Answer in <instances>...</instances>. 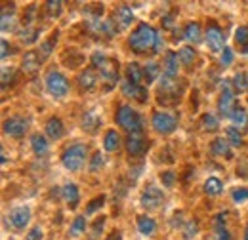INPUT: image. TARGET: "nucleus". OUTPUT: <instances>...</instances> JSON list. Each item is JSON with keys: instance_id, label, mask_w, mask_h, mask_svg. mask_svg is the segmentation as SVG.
<instances>
[{"instance_id": "nucleus-1", "label": "nucleus", "mask_w": 248, "mask_h": 240, "mask_svg": "<svg viewBox=\"0 0 248 240\" xmlns=\"http://www.w3.org/2000/svg\"><path fill=\"white\" fill-rule=\"evenodd\" d=\"M128 44L130 48L136 52V54H147V52H160V46H162V38L160 34L156 32L151 25L147 23H140L136 29L132 30L130 38H128Z\"/></svg>"}, {"instance_id": "nucleus-2", "label": "nucleus", "mask_w": 248, "mask_h": 240, "mask_svg": "<svg viewBox=\"0 0 248 240\" xmlns=\"http://www.w3.org/2000/svg\"><path fill=\"white\" fill-rule=\"evenodd\" d=\"M86 158H88V149H86V145L75 143V145H71L69 149H65V152H63V156H62V162L69 172H78V170L84 166Z\"/></svg>"}, {"instance_id": "nucleus-3", "label": "nucleus", "mask_w": 248, "mask_h": 240, "mask_svg": "<svg viewBox=\"0 0 248 240\" xmlns=\"http://www.w3.org/2000/svg\"><path fill=\"white\" fill-rule=\"evenodd\" d=\"M92 63H93V67L101 73V76H103L107 82L115 84V82L119 80V63L115 60L103 56L101 52H95L92 56Z\"/></svg>"}, {"instance_id": "nucleus-4", "label": "nucleus", "mask_w": 248, "mask_h": 240, "mask_svg": "<svg viewBox=\"0 0 248 240\" xmlns=\"http://www.w3.org/2000/svg\"><path fill=\"white\" fill-rule=\"evenodd\" d=\"M117 124L128 130V134H134V132H141V117L138 111H134L130 105H121L117 109Z\"/></svg>"}, {"instance_id": "nucleus-5", "label": "nucleus", "mask_w": 248, "mask_h": 240, "mask_svg": "<svg viewBox=\"0 0 248 240\" xmlns=\"http://www.w3.org/2000/svg\"><path fill=\"white\" fill-rule=\"evenodd\" d=\"M44 84H46L48 93L52 97H56V99H62V97H65L69 93V80L65 78V75H62L60 71H48Z\"/></svg>"}, {"instance_id": "nucleus-6", "label": "nucleus", "mask_w": 248, "mask_h": 240, "mask_svg": "<svg viewBox=\"0 0 248 240\" xmlns=\"http://www.w3.org/2000/svg\"><path fill=\"white\" fill-rule=\"evenodd\" d=\"M178 97H180V90H178L176 80L170 76H162V80L158 84V101L170 105V103H178L180 101Z\"/></svg>"}, {"instance_id": "nucleus-7", "label": "nucleus", "mask_w": 248, "mask_h": 240, "mask_svg": "<svg viewBox=\"0 0 248 240\" xmlns=\"http://www.w3.org/2000/svg\"><path fill=\"white\" fill-rule=\"evenodd\" d=\"M223 90H221V95H219V101H217V111H219V115L221 117H229L231 119V115H233V111H235V95H233V91H231V82L229 80H223Z\"/></svg>"}, {"instance_id": "nucleus-8", "label": "nucleus", "mask_w": 248, "mask_h": 240, "mask_svg": "<svg viewBox=\"0 0 248 240\" xmlns=\"http://www.w3.org/2000/svg\"><path fill=\"white\" fill-rule=\"evenodd\" d=\"M164 202V193L156 185H147L141 193V206L145 210H156Z\"/></svg>"}, {"instance_id": "nucleus-9", "label": "nucleus", "mask_w": 248, "mask_h": 240, "mask_svg": "<svg viewBox=\"0 0 248 240\" xmlns=\"http://www.w3.org/2000/svg\"><path fill=\"white\" fill-rule=\"evenodd\" d=\"M31 221V210L29 206H16L8 213V223L12 225V229L16 231H23Z\"/></svg>"}, {"instance_id": "nucleus-10", "label": "nucleus", "mask_w": 248, "mask_h": 240, "mask_svg": "<svg viewBox=\"0 0 248 240\" xmlns=\"http://www.w3.org/2000/svg\"><path fill=\"white\" fill-rule=\"evenodd\" d=\"M153 128L158 134H172L178 128V119L168 113H155L153 115Z\"/></svg>"}, {"instance_id": "nucleus-11", "label": "nucleus", "mask_w": 248, "mask_h": 240, "mask_svg": "<svg viewBox=\"0 0 248 240\" xmlns=\"http://www.w3.org/2000/svg\"><path fill=\"white\" fill-rule=\"evenodd\" d=\"M147 141L143 137L141 132H134V134H128L126 137V150L130 156H141L145 150H147Z\"/></svg>"}, {"instance_id": "nucleus-12", "label": "nucleus", "mask_w": 248, "mask_h": 240, "mask_svg": "<svg viewBox=\"0 0 248 240\" xmlns=\"http://www.w3.org/2000/svg\"><path fill=\"white\" fill-rule=\"evenodd\" d=\"M29 128V120L21 119V117H12L4 122V134L10 135V137H21L25 135Z\"/></svg>"}, {"instance_id": "nucleus-13", "label": "nucleus", "mask_w": 248, "mask_h": 240, "mask_svg": "<svg viewBox=\"0 0 248 240\" xmlns=\"http://www.w3.org/2000/svg\"><path fill=\"white\" fill-rule=\"evenodd\" d=\"M206 44L208 48L214 52V54H219L225 50V38H223V30L219 29L217 25H210L206 29Z\"/></svg>"}, {"instance_id": "nucleus-14", "label": "nucleus", "mask_w": 248, "mask_h": 240, "mask_svg": "<svg viewBox=\"0 0 248 240\" xmlns=\"http://www.w3.org/2000/svg\"><path fill=\"white\" fill-rule=\"evenodd\" d=\"M42 65V56L38 52H27L21 61V69L25 75H34Z\"/></svg>"}, {"instance_id": "nucleus-15", "label": "nucleus", "mask_w": 248, "mask_h": 240, "mask_svg": "<svg viewBox=\"0 0 248 240\" xmlns=\"http://www.w3.org/2000/svg\"><path fill=\"white\" fill-rule=\"evenodd\" d=\"M123 93L126 97H132L140 103L147 101V88H143L141 84H132V82H124L123 84Z\"/></svg>"}, {"instance_id": "nucleus-16", "label": "nucleus", "mask_w": 248, "mask_h": 240, "mask_svg": "<svg viewBox=\"0 0 248 240\" xmlns=\"http://www.w3.org/2000/svg\"><path fill=\"white\" fill-rule=\"evenodd\" d=\"M101 126V115L97 113V109H92L88 113H84L82 117V130L88 134H95Z\"/></svg>"}, {"instance_id": "nucleus-17", "label": "nucleus", "mask_w": 248, "mask_h": 240, "mask_svg": "<svg viewBox=\"0 0 248 240\" xmlns=\"http://www.w3.org/2000/svg\"><path fill=\"white\" fill-rule=\"evenodd\" d=\"M44 130H46V135H48L50 139H54V141L62 139L63 134H65L63 122H62V119H58V117H52V119H48L46 126H44Z\"/></svg>"}, {"instance_id": "nucleus-18", "label": "nucleus", "mask_w": 248, "mask_h": 240, "mask_svg": "<svg viewBox=\"0 0 248 240\" xmlns=\"http://www.w3.org/2000/svg\"><path fill=\"white\" fill-rule=\"evenodd\" d=\"M78 86L82 88V90L90 91L95 88V84H97V73H95V69L90 67V69H84L80 75H78Z\"/></svg>"}, {"instance_id": "nucleus-19", "label": "nucleus", "mask_w": 248, "mask_h": 240, "mask_svg": "<svg viewBox=\"0 0 248 240\" xmlns=\"http://www.w3.org/2000/svg\"><path fill=\"white\" fill-rule=\"evenodd\" d=\"M115 19H117V23H119V29H126V27H130L132 25V21H134V14H132V8L130 6H119L117 8V12H115Z\"/></svg>"}, {"instance_id": "nucleus-20", "label": "nucleus", "mask_w": 248, "mask_h": 240, "mask_svg": "<svg viewBox=\"0 0 248 240\" xmlns=\"http://www.w3.org/2000/svg\"><path fill=\"white\" fill-rule=\"evenodd\" d=\"M62 195H63V198H65V202L69 204V208H77V204H78V200H80V193H78V187H77L75 183H67V185L63 187Z\"/></svg>"}, {"instance_id": "nucleus-21", "label": "nucleus", "mask_w": 248, "mask_h": 240, "mask_svg": "<svg viewBox=\"0 0 248 240\" xmlns=\"http://www.w3.org/2000/svg\"><path fill=\"white\" fill-rule=\"evenodd\" d=\"M178 67H180V58L174 52H168L164 58V76L176 78L178 76Z\"/></svg>"}, {"instance_id": "nucleus-22", "label": "nucleus", "mask_w": 248, "mask_h": 240, "mask_svg": "<svg viewBox=\"0 0 248 240\" xmlns=\"http://www.w3.org/2000/svg\"><path fill=\"white\" fill-rule=\"evenodd\" d=\"M210 149H212V152H214L216 156H223V158H231V156H233V150H231L229 141L223 139V137H216V139L212 141Z\"/></svg>"}, {"instance_id": "nucleus-23", "label": "nucleus", "mask_w": 248, "mask_h": 240, "mask_svg": "<svg viewBox=\"0 0 248 240\" xmlns=\"http://www.w3.org/2000/svg\"><path fill=\"white\" fill-rule=\"evenodd\" d=\"M31 147L36 156H44L50 149L48 147V139L44 135H40V134H32L31 135Z\"/></svg>"}, {"instance_id": "nucleus-24", "label": "nucleus", "mask_w": 248, "mask_h": 240, "mask_svg": "<svg viewBox=\"0 0 248 240\" xmlns=\"http://www.w3.org/2000/svg\"><path fill=\"white\" fill-rule=\"evenodd\" d=\"M138 231H140L141 235H145V237H151L156 231L155 221H153L149 215H140V217H138Z\"/></svg>"}, {"instance_id": "nucleus-25", "label": "nucleus", "mask_w": 248, "mask_h": 240, "mask_svg": "<svg viewBox=\"0 0 248 240\" xmlns=\"http://www.w3.org/2000/svg\"><path fill=\"white\" fill-rule=\"evenodd\" d=\"M103 147H105V150H109V152L119 150V147H121V135H119V132H117V130H109V132L105 134Z\"/></svg>"}, {"instance_id": "nucleus-26", "label": "nucleus", "mask_w": 248, "mask_h": 240, "mask_svg": "<svg viewBox=\"0 0 248 240\" xmlns=\"http://www.w3.org/2000/svg\"><path fill=\"white\" fill-rule=\"evenodd\" d=\"M126 76H128V82L140 84V82L143 80V69H141L138 63H128V67H126Z\"/></svg>"}, {"instance_id": "nucleus-27", "label": "nucleus", "mask_w": 248, "mask_h": 240, "mask_svg": "<svg viewBox=\"0 0 248 240\" xmlns=\"http://www.w3.org/2000/svg\"><path fill=\"white\" fill-rule=\"evenodd\" d=\"M231 120H233V124H235V128L239 126V128H247L248 126V113L245 107H241V105H237L235 107V111H233V115H231Z\"/></svg>"}, {"instance_id": "nucleus-28", "label": "nucleus", "mask_w": 248, "mask_h": 240, "mask_svg": "<svg viewBox=\"0 0 248 240\" xmlns=\"http://www.w3.org/2000/svg\"><path fill=\"white\" fill-rule=\"evenodd\" d=\"M184 38L189 42H201V25L195 21L187 23L186 29H184Z\"/></svg>"}, {"instance_id": "nucleus-29", "label": "nucleus", "mask_w": 248, "mask_h": 240, "mask_svg": "<svg viewBox=\"0 0 248 240\" xmlns=\"http://www.w3.org/2000/svg\"><path fill=\"white\" fill-rule=\"evenodd\" d=\"M158 75H160V65L155 63V61H149V63L143 67V78H145V82H147V84L155 82Z\"/></svg>"}, {"instance_id": "nucleus-30", "label": "nucleus", "mask_w": 248, "mask_h": 240, "mask_svg": "<svg viewBox=\"0 0 248 240\" xmlns=\"http://www.w3.org/2000/svg\"><path fill=\"white\" fill-rule=\"evenodd\" d=\"M221 191H223V183L217 180V178H208L206 180V183H204V193L208 196H217V195H221Z\"/></svg>"}, {"instance_id": "nucleus-31", "label": "nucleus", "mask_w": 248, "mask_h": 240, "mask_svg": "<svg viewBox=\"0 0 248 240\" xmlns=\"http://www.w3.org/2000/svg\"><path fill=\"white\" fill-rule=\"evenodd\" d=\"M38 34H40V30L36 29V27H32V25H25V29L19 32V38H21V42H23V44H34V42H36V38H38Z\"/></svg>"}, {"instance_id": "nucleus-32", "label": "nucleus", "mask_w": 248, "mask_h": 240, "mask_svg": "<svg viewBox=\"0 0 248 240\" xmlns=\"http://www.w3.org/2000/svg\"><path fill=\"white\" fill-rule=\"evenodd\" d=\"M84 231H86V217H84V215L75 217V221H73V225H71V231H69V237L77 239V237H80Z\"/></svg>"}, {"instance_id": "nucleus-33", "label": "nucleus", "mask_w": 248, "mask_h": 240, "mask_svg": "<svg viewBox=\"0 0 248 240\" xmlns=\"http://www.w3.org/2000/svg\"><path fill=\"white\" fill-rule=\"evenodd\" d=\"M178 58H180V63H182V65L191 67V65L195 63V60H197V52H195L191 46H186V48H182V50H180Z\"/></svg>"}, {"instance_id": "nucleus-34", "label": "nucleus", "mask_w": 248, "mask_h": 240, "mask_svg": "<svg viewBox=\"0 0 248 240\" xmlns=\"http://www.w3.org/2000/svg\"><path fill=\"white\" fill-rule=\"evenodd\" d=\"M56 42H58V32H52V36H50L46 42H42V44H40V52H38V54H42V61L50 58V54H52V50H54Z\"/></svg>"}, {"instance_id": "nucleus-35", "label": "nucleus", "mask_w": 248, "mask_h": 240, "mask_svg": "<svg viewBox=\"0 0 248 240\" xmlns=\"http://www.w3.org/2000/svg\"><path fill=\"white\" fill-rule=\"evenodd\" d=\"M201 128H202L204 132H216L217 128H219V120H217L214 115L206 113V115H202V119H201Z\"/></svg>"}, {"instance_id": "nucleus-36", "label": "nucleus", "mask_w": 248, "mask_h": 240, "mask_svg": "<svg viewBox=\"0 0 248 240\" xmlns=\"http://www.w3.org/2000/svg\"><path fill=\"white\" fill-rule=\"evenodd\" d=\"M227 141L231 147H241L243 145V135L239 134V130L235 126H229L227 128Z\"/></svg>"}, {"instance_id": "nucleus-37", "label": "nucleus", "mask_w": 248, "mask_h": 240, "mask_svg": "<svg viewBox=\"0 0 248 240\" xmlns=\"http://www.w3.org/2000/svg\"><path fill=\"white\" fill-rule=\"evenodd\" d=\"M16 29V15L14 12L8 15V12L2 10V32H8V30Z\"/></svg>"}, {"instance_id": "nucleus-38", "label": "nucleus", "mask_w": 248, "mask_h": 240, "mask_svg": "<svg viewBox=\"0 0 248 240\" xmlns=\"http://www.w3.org/2000/svg\"><path fill=\"white\" fill-rule=\"evenodd\" d=\"M62 8H63V4L60 0H50V2H46V14H48V17H58V15L62 14Z\"/></svg>"}, {"instance_id": "nucleus-39", "label": "nucleus", "mask_w": 248, "mask_h": 240, "mask_svg": "<svg viewBox=\"0 0 248 240\" xmlns=\"http://www.w3.org/2000/svg\"><path fill=\"white\" fill-rule=\"evenodd\" d=\"M233 88L239 91V93L247 91L248 82H247V75H245V73H237V75H235V78H233Z\"/></svg>"}, {"instance_id": "nucleus-40", "label": "nucleus", "mask_w": 248, "mask_h": 240, "mask_svg": "<svg viewBox=\"0 0 248 240\" xmlns=\"http://www.w3.org/2000/svg\"><path fill=\"white\" fill-rule=\"evenodd\" d=\"M103 204H105V196H103V195H99V196L92 198V200L88 202V208H86V215H92V213H95V211L99 210V208H101Z\"/></svg>"}, {"instance_id": "nucleus-41", "label": "nucleus", "mask_w": 248, "mask_h": 240, "mask_svg": "<svg viewBox=\"0 0 248 240\" xmlns=\"http://www.w3.org/2000/svg\"><path fill=\"white\" fill-rule=\"evenodd\" d=\"M235 42L239 44V46H248V27H239V29L235 30Z\"/></svg>"}, {"instance_id": "nucleus-42", "label": "nucleus", "mask_w": 248, "mask_h": 240, "mask_svg": "<svg viewBox=\"0 0 248 240\" xmlns=\"http://www.w3.org/2000/svg\"><path fill=\"white\" fill-rule=\"evenodd\" d=\"M16 76V69L14 67H2V88H6Z\"/></svg>"}, {"instance_id": "nucleus-43", "label": "nucleus", "mask_w": 248, "mask_h": 240, "mask_svg": "<svg viewBox=\"0 0 248 240\" xmlns=\"http://www.w3.org/2000/svg\"><path fill=\"white\" fill-rule=\"evenodd\" d=\"M103 164H105V158H103V154H101V152H93L92 162H90V170H92V172H97V170H99Z\"/></svg>"}, {"instance_id": "nucleus-44", "label": "nucleus", "mask_w": 248, "mask_h": 240, "mask_svg": "<svg viewBox=\"0 0 248 240\" xmlns=\"http://www.w3.org/2000/svg\"><path fill=\"white\" fill-rule=\"evenodd\" d=\"M197 233H199V225H197V221H187V227H186V231H184V237L189 240V239H193Z\"/></svg>"}, {"instance_id": "nucleus-45", "label": "nucleus", "mask_w": 248, "mask_h": 240, "mask_svg": "<svg viewBox=\"0 0 248 240\" xmlns=\"http://www.w3.org/2000/svg\"><path fill=\"white\" fill-rule=\"evenodd\" d=\"M103 225H105V217H97L95 221H93V227H92V237L90 239L95 240L99 237V231H103Z\"/></svg>"}, {"instance_id": "nucleus-46", "label": "nucleus", "mask_w": 248, "mask_h": 240, "mask_svg": "<svg viewBox=\"0 0 248 240\" xmlns=\"http://www.w3.org/2000/svg\"><path fill=\"white\" fill-rule=\"evenodd\" d=\"M247 198H248L247 187H241V189H235V191H233V200H235V202H245Z\"/></svg>"}, {"instance_id": "nucleus-47", "label": "nucleus", "mask_w": 248, "mask_h": 240, "mask_svg": "<svg viewBox=\"0 0 248 240\" xmlns=\"http://www.w3.org/2000/svg\"><path fill=\"white\" fill-rule=\"evenodd\" d=\"M235 60V54H233V50L231 48H225L223 52H221V65H225V67H229L231 63Z\"/></svg>"}, {"instance_id": "nucleus-48", "label": "nucleus", "mask_w": 248, "mask_h": 240, "mask_svg": "<svg viewBox=\"0 0 248 240\" xmlns=\"http://www.w3.org/2000/svg\"><path fill=\"white\" fill-rule=\"evenodd\" d=\"M42 237H44L42 229H40V227H32L31 231L27 233V237H25V240H42Z\"/></svg>"}, {"instance_id": "nucleus-49", "label": "nucleus", "mask_w": 248, "mask_h": 240, "mask_svg": "<svg viewBox=\"0 0 248 240\" xmlns=\"http://www.w3.org/2000/svg\"><path fill=\"white\" fill-rule=\"evenodd\" d=\"M160 180L164 183V187H172L176 176H174V172H164V174H160Z\"/></svg>"}, {"instance_id": "nucleus-50", "label": "nucleus", "mask_w": 248, "mask_h": 240, "mask_svg": "<svg viewBox=\"0 0 248 240\" xmlns=\"http://www.w3.org/2000/svg\"><path fill=\"white\" fill-rule=\"evenodd\" d=\"M10 52H12V48L8 46V40H2V54H0L2 60H6V58L10 56Z\"/></svg>"}, {"instance_id": "nucleus-51", "label": "nucleus", "mask_w": 248, "mask_h": 240, "mask_svg": "<svg viewBox=\"0 0 248 240\" xmlns=\"http://www.w3.org/2000/svg\"><path fill=\"white\" fill-rule=\"evenodd\" d=\"M217 240H233L225 229H217Z\"/></svg>"}, {"instance_id": "nucleus-52", "label": "nucleus", "mask_w": 248, "mask_h": 240, "mask_svg": "<svg viewBox=\"0 0 248 240\" xmlns=\"http://www.w3.org/2000/svg\"><path fill=\"white\" fill-rule=\"evenodd\" d=\"M105 240H123V235H121V231H113Z\"/></svg>"}, {"instance_id": "nucleus-53", "label": "nucleus", "mask_w": 248, "mask_h": 240, "mask_svg": "<svg viewBox=\"0 0 248 240\" xmlns=\"http://www.w3.org/2000/svg\"><path fill=\"white\" fill-rule=\"evenodd\" d=\"M172 19H174L172 15H166L164 17V27H172Z\"/></svg>"}, {"instance_id": "nucleus-54", "label": "nucleus", "mask_w": 248, "mask_h": 240, "mask_svg": "<svg viewBox=\"0 0 248 240\" xmlns=\"http://www.w3.org/2000/svg\"><path fill=\"white\" fill-rule=\"evenodd\" d=\"M243 240H248V225L245 227V239H243Z\"/></svg>"}, {"instance_id": "nucleus-55", "label": "nucleus", "mask_w": 248, "mask_h": 240, "mask_svg": "<svg viewBox=\"0 0 248 240\" xmlns=\"http://www.w3.org/2000/svg\"><path fill=\"white\" fill-rule=\"evenodd\" d=\"M243 54H245V56H248V46H245V48H243Z\"/></svg>"}]
</instances>
